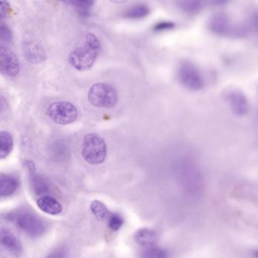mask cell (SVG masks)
<instances>
[{"label": "cell", "instance_id": "cell-1", "mask_svg": "<svg viewBox=\"0 0 258 258\" xmlns=\"http://www.w3.org/2000/svg\"><path fill=\"white\" fill-rule=\"evenodd\" d=\"M99 39L91 33L86 34L81 45L77 46L69 55L71 66L80 72H86L92 69L100 52Z\"/></svg>", "mask_w": 258, "mask_h": 258}, {"label": "cell", "instance_id": "cell-2", "mask_svg": "<svg viewBox=\"0 0 258 258\" xmlns=\"http://www.w3.org/2000/svg\"><path fill=\"white\" fill-rule=\"evenodd\" d=\"M107 146L103 138L96 134H88L82 143V156L89 164L99 165L105 161Z\"/></svg>", "mask_w": 258, "mask_h": 258}, {"label": "cell", "instance_id": "cell-3", "mask_svg": "<svg viewBox=\"0 0 258 258\" xmlns=\"http://www.w3.org/2000/svg\"><path fill=\"white\" fill-rule=\"evenodd\" d=\"M117 99V90L107 83H96L89 90V102L96 108H114Z\"/></svg>", "mask_w": 258, "mask_h": 258}, {"label": "cell", "instance_id": "cell-4", "mask_svg": "<svg viewBox=\"0 0 258 258\" xmlns=\"http://www.w3.org/2000/svg\"><path fill=\"white\" fill-rule=\"evenodd\" d=\"M48 117L59 125H68L76 121L78 111L72 102L61 101L50 104L46 109Z\"/></svg>", "mask_w": 258, "mask_h": 258}, {"label": "cell", "instance_id": "cell-5", "mask_svg": "<svg viewBox=\"0 0 258 258\" xmlns=\"http://www.w3.org/2000/svg\"><path fill=\"white\" fill-rule=\"evenodd\" d=\"M177 75L181 84L188 90L198 91L203 88V78L191 61H182L178 67Z\"/></svg>", "mask_w": 258, "mask_h": 258}, {"label": "cell", "instance_id": "cell-6", "mask_svg": "<svg viewBox=\"0 0 258 258\" xmlns=\"http://www.w3.org/2000/svg\"><path fill=\"white\" fill-rule=\"evenodd\" d=\"M13 220H15V223L21 229L30 236H40L44 232L46 228L43 220L34 214L26 211L15 214L13 215Z\"/></svg>", "mask_w": 258, "mask_h": 258}, {"label": "cell", "instance_id": "cell-7", "mask_svg": "<svg viewBox=\"0 0 258 258\" xmlns=\"http://www.w3.org/2000/svg\"><path fill=\"white\" fill-rule=\"evenodd\" d=\"M20 72V63L16 54L0 45V74L8 78H15Z\"/></svg>", "mask_w": 258, "mask_h": 258}, {"label": "cell", "instance_id": "cell-8", "mask_svg": "<svg viewBox=\"0 0 258 258\" xmlns=\"http://www.w3.org/2000/svg\"><path fill=\"white\" fill-rule=\"evenodd\" d=\"M209 28L214 34L220 36H239L243 31L235 28L232 21L225 14H217L210 21Z\"/></svg>", "mask_w": 258, "mask_h": 258}, {"label": "cell", "instance_id": "cell-9", "mask_svg": "<svg viewBox=\"0 0 258 258\" xmlns=\"http://www.w3.org/2000/svg\"><path fill=\"white\" fill-rule=\"evenodd\" d=\"M228 102L234 114L238 116H244L249 111V103L244 93L239 90H232L226 96Z\"/></svg>", "mask_w": 258, "mask_h": 258}, {"label": "cell", "instance_id": "cell-10", "mask_svg": "<svg viewBox=\"0 0 258 258\" xmlns=\"http://www.w3.org/2000/svg\"><path fill=\"white\" fill-rule=\"evenodd\" d=\"M23 53L25 58L34 64H39L46 59V52L44 48L38 42L34 40H28L24 43Z\"/></svg>", "mask_w": 258, "mask_h": 258}, {"label": "cell", "instance_id": "cell-11", "mask_svg": "<svg viewBox=\"0 0 258 258\" xmlns=\"http://www.w3.org/2000/svg\"><path fill=\"white\" fill-rule=\"evenodd\" d=\"M0 244L13 256H20L22 246L17 237L9 229L0 228Z\"/></svg>", "mask_w": 258, "mask_h": 258}, {"label": "cell", "instance_id": "cell-12", "mask_svg": "<svg viewBox=\"0 0 258 258\" xmlns=\"http://www.w3.org/2000/svg\"><path fill=\"white\" fill-rule=\"evenodd\" d=\"M37 205L42 211L49 215H58L62 212L61 204L51 196H42L37 201Z\"/></svg>", "mask_w": 258, "mask_h": 258}, {"label": "cell", "instance_id": "cell-13", "mask_svg": "<svg viewBox=\"0 0 258 258\" xmlns=\"http://www.w3.org/2000/svg\"><path fill=\"white\" fill-rule=\"evenodd\" d=\"M17 178L13 176H3L0 177V197L13 196L19 188Z\"/></svg>", "mask_w": 258, "mask_h": 258}, {"label": "cell", "instance_id": "cell-14", "mask_svg": "<svg viewBox=\"0 0 258 258\" xmlns=\"http://www.w3.org/2000/svg\"><path fill=\"white\" fill-rule=\"evenodd\" d=\"M136 241L141 245H152L156 242L158 235L155 231L147 228L139 229L134 235Z\"/></svg>", "mask_w": 258, "mask_h": 258}, {"label": "cell", "instance_id": "cell-15", "mask_svg": "<svg viewBox=\"0 0 258 258\" xmlns=\"http://www.w3.org/2000/svg\"><path fill=\"white\" fill-rule=\"evenodd\" d=\"M13 137L7 131L0 132V160L7 158L13 149Z\"/></svg>", "mask_w": 258, "mask_h": 258}, {"label": "cell", "instance_id": "cell-16", "mask_svg": "<svg viewBox=\"0 0 258 258\" xmlns=\"http://www.w3.org/2000/svg\"><path fill=\"white\" fill-rule=\"evenodd\" d=\"M149 13H150V9L147 5L137 4V5L133 6L125 11L123 17L128 19H141L149 16Z\"/></svg>", "mask_w": 258, "mask_h": 258}, {"label": "cell", "instance_id": "cell-17", "mask_svg": "<svg viewBox=\"0 0 258 258\" xmlns=\"http://www.w3.org/2000/svg\"><path fill=\"white\" fill-rule=\"evenodd\" d=\"M90 209L92 212L94 214L95 217L97 218V220L100 221L108 220L111 213L108 211V208L105 204L102 203L100 201L95 200L92 202L90 205Z\"/></svg>", "mask_w": 258, "mask_h": 258}, {"label": "cell", "instance_id": "cell-18", "mask_svg": "<svg viewBox=\"0 0 258 258\" xmlns=\"http://www.w3.org/2000/svg\"><path fill=\"white\" fill-rule=\"evenodd\" d=\"M203 2L199 1H182L178 3V7L182 11L188 14H197L203 9Z\"/></svg>", "mask_w": 258, "mask_h": 258}, {"label": "cell", "instance_id": "cell-19", "mask_svg": "<svg viewBox=\"0 0 258 258\" xmlns=\"http://www.w3.org/2000/svg\"><path fill=\"white\" fill-rule=\"evenodd\" d=\"M69 5L73 6L83 16H88L94 2L93 1H69L66 2Z\"/></svg>", "mask_w": 258, "mask_h": 258}, {"label": "cell", "instance_id": "cell-20", "mask_svg": "<svg viewBox=\"0 0 258 258\" xmlns=\"http://www.w3.org/2000/svg\"><path fill=\"white\" fill-rule=\"evenodd\" d=\"M167 251L158 247H149L142 253V258H167Z\"/></svg>", "mask_w": 258, "mask_h": 258}, {"label": "cell", "instance_id": "cell-21", "mask_svg": "<svg viewBox=\"0 0 258 258\" xmlns=\"http://www.w3.org/2000/svg\"><path fill=\"white\" fill-rule=\"evenodd\" d=\"M31 174H32V178H31L32 185L35 191L40 194V193H43L47 191L48 184L46 183L45 179L42 176L34 174V172L31 173Z\"/></svg>", "mask_w": 258, "mask_h": 258}, {"label": "cell", "instance_id": "cell-22", "mask_svg": "<svg viewBox=\"0 0 258 258\" xmlns=\"http://www.w3.org/2000/svg\"><path fill=\"white\" fill-rule=\"evenodd\" d=\"M108 226L112 231H118L123 223V220L121 216L117 214H110L108 218Z\"/></svg>", "mask_w": 258, "mask_h": 258}, {"label": "cell", "instance_id": "cell-23", "mask_svg": "<svg viewBox=\"0 0 258 258\" xmlns=\"http://www.w3.org/2000/svg\"><path fill=\"white\" fill-rule=\"evenodd\" d=\"M13 35L11 30L4 24H0V42H11Z\"/></svg>", "mask_w": 258, "mask_h": 258}, {"label": "cell", "instance_id": "cell-24", "mask_svg": "<svg viewBox=\"0 0 258 258\" xmlns=\"http://www.w3.org/2000/svg\"><path fill=\"white\" fill-rule=\"evenodd\" d=\"M11 12L10 3L7 1H0V19L8 17Z\"/></svg>", "mask_w": 258, "mask_h": 258}, {"label": "cell", "instance_id": "cell-25", "mask_svg": "<svg viewBox=\"0 0 258 258\" xmlns=\"http://www.w3.org/2000/svg\"><path fill=\"white\" fill-rule=\"evenodd\" d=\"M175 25L171 22H161V23L157 24L153 28L155 31H168V30L173 29Z\"/></svg>", "mask_w": 258, "mask_h": 258}, {"label": "cell", "instance_id": "cell-26", "mask_svg": "<svg viewBox=\"0 0 258 258\" xmlns=\"http://www.w3.org/2000/svg\"><path fill=\"white\" fill-rule=\"evenodd\" d=\"M47 258H67L66 252L62 249H58V250L52 251Z\"/></svg>", "mask_w": 258, "mask_h": 258}]
</instances>
